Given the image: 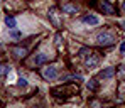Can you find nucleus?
<instances>
[{
  "label": "nucleus",
  "instance_id": "11",
  "mask_svg": "<svg viewBox=\"0 0 125 108\" xmlns=\"http://www.w3.org/2000/svg\"><path fill=\"white\" fill-rule=\"evenodd\" d=\"M7 74H10V66L0 64V76H7Z\"/></svg>",
  "mask_w": 125,
  "mask_h": 108
},
{
  "label": "nucleus",
  "instance_id": "8",
  "mask_svg": "<svg viewBox=\"0 0 125 108\" xmlns=\"http://www.w3.org/2000/svg\"><path fill=\"white\" fill-rule=\"evenodd\" d=\"M32 61H34V64H42V63H46V61H47V56H46L44 52H39V54H36V56H34V59H32Z\"/></svg>",
  "mask_w": 125,
  "mask_h": 108
},
{
  "label": "nucleus",
  "instance_id": "14",
  "mask_svg": "<svg viewBox=\"0 0 125 108\" xmlns=\"http://www.w3.org/2000/svg\"><path fill=\"white\" fill-rule=\"evenodd\" d=\"M14 52H15V56H17V58H22V56H25V52H27V51H25V49H21V47H15V49H14Z\"/></svg>",
  "mask_w": 125,
  "mask_h": 108
},
{
  "label": "nucleus",
  "instance_id": "13",
  "mask_svg": "<svg viewBox=\"0 0 125 108\" xmlns=\"http://www.w3.org/2000/svg\"><path fill=\"white\" fill-rule=\"evenodd\" d=\"M91 52H93V51H91V49H88V47H81V49H80V56H81V58H86V56H90Z\"/></svg>",
  "mask_w": 125,
  "mask_h": 108
},
{
  "label": "nucleus",
  "instance_id": "18",
  "mask_svg": "<svg viewBox=\"0 0 125 108\" xmlns=\"http://www.w3.org/2000/svg\"><path fill=\"white\" fill-rule=\"evenodd\" d=\"M120 52H122V54H125V41L120 44Z\"/></svg>",
  "mask_w": 125,
  "mask_h": 108
},
{
  "label": "nucleus",
  "instance_id": "4",
  "mask_svg": "<svg viewBox=\"0 0 125 108\" xmlns=\"http://www.w3.org/2000/svg\"><path fill=\"white\" fill-rule=\"evenodd\" d=\"M98 56L95 54V52H91L90 56H86V66H88V69H93V68H96L98 66Z\"/></svg>",
  "mask_w": 125,
  "mask_h": 108
},
{
  "label": "nucleus",
  "instance_id": "2",
  "mask_svg": "<svg viewBox=\"0 0 125 108\" xmlns=\"http://www.w3.org/2000/svg\"><path fill=\"white\" fill-rule=\"evenodd\" d=\"M42 76H44L46 79H54V78L58 76V66L56 64L46 66V68L42 69Z\"/></svg>",
  "mask_w": 125,
  "mask_h": 108
},
{
  "label": "nucleus",
  "instance_id": "15",
  "mask_svg": "<svg viewBox=\"0 0 125 108\" xmlns=\"http://www.w3.org/2000/svg\"><path fill=\"white\" fill-rule=\"evenodd\" d=\"M17 86L25 88L27 86V79H25V78H19V79H17Z\"/></svg>",
  "mask_w": 125,
  "mask_h": 108
},
{
  "label": "nucleus",
  "instance_id": "1",
  "mask_svg": "<svg viewBox=\"0 0 125 108\" xmlns=\"http://www.w3.org/2000/svg\"><path fill=\"white\" fill-rule=\"evenodd\" d=\"M113 42H115V36H113L112 32H102V34L96 36V44H98V46L106 47V46H112Z\"/></svg>",
  "mask_w": 125,
  "mask_h": 108
},
{
  "label": "nucleus",
  "instance_id": "17",
  "mask_svg": "<svg viewBox=\"0 0 125 108\" xmlns=\"http://www.w3.org/2000/svg\"><path fill=\"white\" fill-rule=\"evenodd\" d=\"M21 36L22 34L19 30H10V37H15V39H17V37H21Z\"/></svg>",
  "mask_w": 125,
  "mask_h": 108
},
{
  "label": "nucleus",
  "instance_id": "16",
  "mask_svg": "<svg viewBox=\"0 0 125 108\" xmlns=\"http://www.w3.org/2000/svg\"><path fill=\"white\" fill-rule=\"evenodd\" d=\"M61 34H56V37H54V41H56V47L58 49H61Z\"/></svg>",
  "mask_w": 125,
  "mask_h": 108
},
{
  "label": "nucleus",
  "instance_id": "9",
  "mask_svg": "<svg viewBox=\"0 0 125 108\" xmlns=\"http://www.w3.org/2000/svg\"><path fill=\"white\" fill-rule=\"evenodd\" d=\"M61 10L64 14H76V7L74 5H69V3H64L61 7Z\"/></svg>",
  "mask_w": 125,
  "mask_h": 108
},
{
  "label": "nucleus",
  "instance_id": "12",
  "mask_svg": "<svg viewBox=\"0 0 125 108\" xmlns=\"http://www.w3.org/2000/svg\"><path fill=\"white\" fill-rule=\"evenodd\" d=\"M88 89L96 91V89H98V79H90V81H88Z\"/></svg>",
  "mask_w": 125,
  "mask_h": 108
},
{
  "label": "nucleus",
  "instance_id": "10",
  "mask_svg": "<svg viewBox=\"0 0 125 108\" xmlns=\"http://www.w3.org/2000/svg\"><path fill=\"white\" fill-rule=\"evenodd\" d=\"M5 25H7L9 29H15L17 22H15V19H14L12 15H7V17H5Z\"/></svg>",
  "mask_w": 125,
  "mask_h": 108
},
{
  "label": "nucleus",
  "instance_id": "7",
  "mask_svg": "<svg viewBox=\"0 0 125 108\" xmlns=\"http://www.w3.org/2000/svg\"><path fill=\"white\" fill-rule=\"evenodd\" d=\"M49 19L54 24V27H59V25H61V20H59V17H58V10H56V9H51V10H49Z\"/></svg>",
  "mask_w": 125,
  "mask_h": 108
},
{
  "label": "nucleus",
  "instance_id": "6",
  "mask_svg": "<svg viewBox=\"0 0 125 108\" xmlns=\"http://www.w3.org/2000/svg\"><path fill=\"white\" fill-rule=\"evenodd\" d=\"M98 76H100L102 79H110V78H113V76H115V68H106V69H102Z\"/></svg>",
  "mask_w": 125,
  "mask_h": 108
},
{
  "label": "nucleus",
  "instance_id": "3",
  "mask_svg": "<svg viewBox=\"0 0 125 108\" xmlns=\"http://www.w3.org/2000/svg\"><path fill=\"white\" fill-rule=\"evenodd\" d=\"M98 9H100L103 14H108V15H113V14H115V7H113L110 2H106V0H100Z\"/></svg>",
  "mask_w": 125,
  "mask_h": 108
},
{
  "label": "nucleus",
  "instance_id": "5",
  "mask_svg": "<svg viewBox=\"0 0 125 108\" xmlns=\"http://www.w3.org/2000/svg\"><path fill=\"white\" fill-rule=\"evenodd\" d=\"M81 22L83 24H88V25H96V24H100V19L96 15H93V14H88V15H83L81 17Z\"/></svg>",
  "mask_w": 125,
  "mask_h": 108
},
{
  "label": "nucleus",
  "instance_id": "19",
  "mask_svg": "<svg viewBox=\"0 0 125 108\" xmlns=\"http://www.w3.org/2000/svg\"><path fill=\"white\" fill-rule=\"evenodd\" d=\"M120 27H122V29L125 30V20H122V22H120Z\"/></svg>",
  "mask_w": 125,
  "mask_h": 108
},
{
  "label": "nucleus",
  "instance_id": "21",
  "mask_svg": "<svg viewBox=\"0 0 125 108\" xmlns=\"http://www.w3.org/2000/svg\"><path fill=\"white\" fill-rule=\"evenodd\" d=\"M0 44H2V42H0Z\"/></svg>",
  "mask_w": 125,
  "mask_h": 108
},
{
  "label": "nucleus",
  "instance_id": "20",
  "mask_svg": "<svg viewBox=\"0 0 125 108\" xmlns=\"http://www.w3.org/2000/svg\"><path fill=\"white\" fill-rule=\"evenodd\" d=\"M122 9H124V12H125V0H124V3H122Z\"/></svg>",
  "mask_w": 125,
  "mask_h": 108
}]
</instances>
